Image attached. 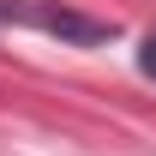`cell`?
Instances as JSON below:
<instances>
[{
    "label": "cell",
    "instance_id": "6da1fadb",
    "mask_svg": "<svg viewBox=\"0 0 156 156\" xmlns=\"http://www.w3.org/2000/svg\"><path fill=\"white\" fill-rule=\"evenodd\" d=\"M138 66H144V72L156 78V36H144V54H138Z\"/></svg>",
    "mask_w": 156,
    "mask_h": 156
}]
</instances>
